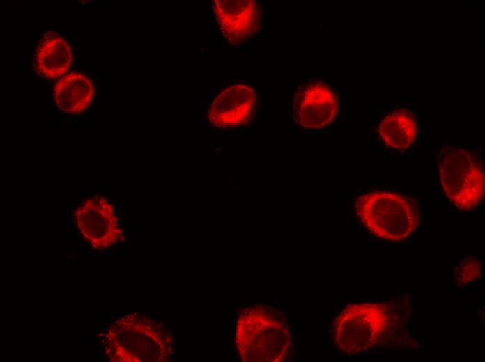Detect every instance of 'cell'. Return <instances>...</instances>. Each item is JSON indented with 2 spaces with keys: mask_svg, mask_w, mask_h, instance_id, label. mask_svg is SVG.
Masks as SVG:
<instances>
[{
  "mask_svg": "<svg viewBox=\"0 0 485 362\" xmlns=\"http://www.w3.org/2000/svg\"><path fill=\"white\" fill-rule=\"evenodd\" d=\"M234 343L245 362H284L295 353L293 336L283 313L262 304L240 311Z\"/></svg>",
  "mask_w": 485,
  "mask_h": 362,
  "instance_id": "1",
  "label": "cell"
},
{
  "mask_svg": "<svg viewBox=\"0 0 485 362\" xmlns=\"http://www.w3.org/2000/svg\"><path fill=\"white\" fill-rule=\"evenodd\" d=\"M393 302L358 301L346 305L332 323V339L337 350L347 355L375 348L399 324Z\"/></svg>",
  "mask_w": 485,
  "mask_h": 362,
  "instance_id": "2",
  "label": "cell"
},
{
  "mask_svg": "<svg viewBox=\"0 0 485 362\" xmlns=\"http://www.w3.org/2000/svg\"><path fill=\"white\" fill-rule=\"evenodd\" d=\"M172 348L171 331L137 313L116 320L105 336V354L111 361H164Z\"/></svg>",
  "mask_w": 485,
  "mask_h": 362,
  "instance_id": "3",
  "label": "cell"
},
{
  "mask_svg": "<svg viewBox=\"0 0 485 362\" xmlns=\"http://www.w3.org/2000/svg\"><path fill=\"white\" fill-rule=\"evenodd\" d=\"M356 214L375 236L397 242L410 237L419 223L416 201L408 196L387 191H374L359 196Z\"/></svg>",
  "mask_w": 485,
  "mask_h": 362,
  "instance_id": "4",
  "label": "cell"
},
{
  "mask_svg": "<svg viewBox=\"0 0 485 362\" xmlns=\"http://www.w3.org/2000/svg\"><path fill=\"white\" fill-rule=\"evenodd\" d=\"M438 174L444 192L459 210H473L485 191L482 155L475 150L448 143L437 154Z\"/></svg>",
  "mask_w": 485,
  "mask_h": 362,
  "instance_id": "5",
  "label": "cell"
},
{
  "mask_svg": "<svg viewBox=\"0 0 485 362\" xmlns=\"http://www.w3.org/2000/svg\"><path fill=\"white\" fill-rule=\"evenodd\" d=\"M342 104L341 90L332 81L318 75L298 81L291 93L294 125L308 132H318L338 120Z\"/></svg>",
  "mask_w": 485,
  "mask_h": 362,
  "instance_id": "6",
  "label": "cell"
},
{
  "mask_svg": "<svg viewBox=\"0 0 485 362\" xmlns=\"http://www.w3.org/2000/svg\"><path fill=\"white\" fill-rule=\"evenodd\" d=\"M73 219L80 235L91 249H108L121 237L114 208L103 196L97 195L83 200L77 205Z\"/></svg>",
  "mask_w": 485,
  "mask_h": 362,
  "instance_id": "7",
  "label": "cell"
},
{
  "mask_svg": "<svg viewBox=\"0 0 485 362\" xmlns=\"http://www.w3.org/2000/svg\"><path fill=\"white\" fill-rule=\"evenodd\" d=\"M213 9L217 26L230 44L246 42L261 31L263 9L254 0H215Z\"/></svg>",
  "mask_w": 485,
  "mask_h": 362,
  "instance_id": "8",
  "label": "cell"
},
{
  "mask_svg": "<svg viewBox=\"0 0 485 362\" xmlns=\"http://www.w3.org/2000/svg\"><path fill=\"white\" fill-rule=\"evenodd\" d=\"M258 100L252 85L236 82L224 87L211 102L207 112L210 124L229 129L247 124L254 114Z\"/></svg>",
  "mask_w": 485,
  "mask_h": 362,
  "instance_id": "9",
  "label": "cell"
},
{
  "mask_svg": "<svg viewBox=\"0 0 485 362\" xmlns=\"http://www.w3.org/2000/svg\"><path fill=\"white\" fill-rule=\"evenodd\" d=\"M376 132L385 148L397 152L409 150L419 134L417 111L403 104H394L381 115Z\"/></svg>",
  "mask_w": 485,
  "mask_h": 362,
  "instance_id": "10",
  "label": "cell"
},
{
  "mask_svg": "<svg viewBox=\"0 0 485 362\" xmlns=\"http://www.w3.org/2000/svg\"><path fill=\"white\" fill-rule=\"evenodd\" d=\"M69 44L54 31L46 33L35 51L34 68L40 76L56 79L67 72L71 62Z\"/></svg>",
  "mask_w": 485,
  "mask_h": 362,
  "instance_id": "11",
  "label": "cell"
},
{
  "mask_svg": "<svg viewBox=\"0 0 485 362\" xmlns=\"http://www.w3.org/2000/svg\"><path fill=\"white\" fill-rule=\"evenodd\" d=\"M94 95L91 80L82 72L62 77L54 88V102L66 113H80L88 108Z\"/></svg>",
  "mask_w": 485,
  "mask_h": 362,
  "instance_id": "12",
  "label": "cell"
},
{
  "mask_svg": "<svg viewBox=\"0 0 485 362\" xmlns=\"http://www.w3.org/2000/svg\"><path fill=\"white\" fill-rule=\"evenodd\" d=\"M481 269L480 262L475 258L469 257L456 267L455 280L459 286L467 285L479 278Z\"/></svg>",
  "mask_w": 485,
  "mask_h": 362,
  "instance_id": "13",
  "label": "cell"
}]
</instances>
